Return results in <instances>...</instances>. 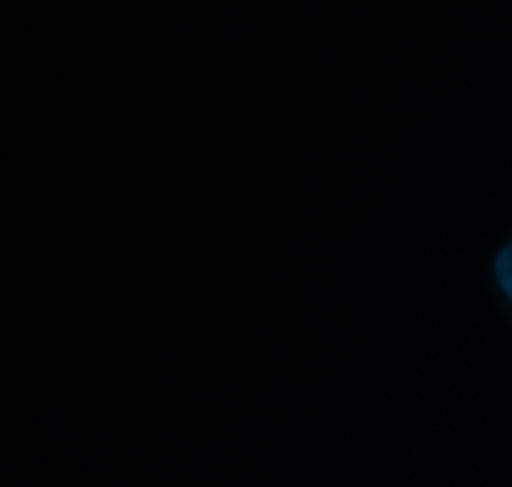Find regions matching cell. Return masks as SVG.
Masks as SVG:
<instances>
[{
  "label": "cell",
  "mask_w": 512,
  "mask_h": 487,
  "mask_svg": "<svg viewBox=\"0 0 512 487\" xmlns=\"http://www.w3.org/2000/svg\"><path fill=\"white\" fill-rule=\"evenodd\" d=\"M508 253H510V248H505L503 253H500V260H498V278H500V283H503V290L505 293H508L510 290V285H508V275H510V270H508Z\"/></svg>",
  "instance_id": "obj_1"
}]
</instances>
